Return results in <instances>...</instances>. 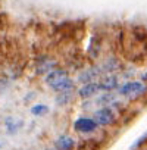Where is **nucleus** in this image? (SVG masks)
I'll list each match as a JSON object with an SVG mask.
<instances>
[{
	"instance_id": "1",
	"label": "nucleus",
	"mask_w": 147,
	"mask_h": 150,
	"mask_svg": "<svg viewBox=\"0 0 147 150\" xmlns=\"http://www.w3.org/2000/svg\"><path fill=\"white\" fill-rule=\"evenodd\" d=\"M43 83L53 94L75 91L78 87L75 83V78L71 75L69 69H66L63 66H57L56 69L49 72L46 77H43Z\"/></svg>"
},
{
	"instance_id": "2",
	"label": "nucleus",
	"mask_w": 147,
	"mask_h": 150,
	"mask_svg": "<svg viewBox=\"0 0 147 150\" xmlns=\"http://www.w3.org/2000/svg\"><path fill=\"white\" fill-rule=\"evenodd\" d=\"M116 94L121 99L127 100H137L147 96V84L140 80H128L122 81L116 90Z\"/></svg>"
},
{
	"instance_id": "3",
	"label": "nucleus",
	"mask_w": 147,
	"mask_h": 150,
	"mask_svg": "<svg viewBox=\"0 0 147 150\" xmlns=\"http://www.w3.org/2000/svg\"><path fill=\"white\" fill-rule=\"evenodd\" d=\"M72 129L80 135L88 137V135H94L99 132V125L96 124V121L91 118V115H81L78 118L74 119L72 122Z\"/></svg>"
},
{
	"instance_id": "4",
	"label": "nucleus",
	"mask_w": 147,
	"mask_h": 150,
	"mask_svg": "<svg viewBox=\"0 0 147 150\" xmlns=\"http://www.w3.org/2000/svg\"><path fill=\"white\" fill-rule=\"evenodd\" d=\"M91 118L96 121L99 128H109V127H112L118 122V113L110 106L96 108L91 112Z\"/></svg>"
},
{
	"instance_id": "5",
	"label": "nucleus",
	"mask_w": 147,
	"mask_h": 150,
	"mask_svg": "<svg viewBox=\"0 0 147 150\" xmlns=\"http://www.w3.org/2000/svg\"><path fill=\"white\" fill-rule=\"evenodd\" d=\"M102 77H103V72L100 69V65L91 63V65L80 69L74 78H75L77 86H83V84H88V83H93V81H99Z\"/></svg>"
},
{
	"instance_id": "6",
	"label": "nucleus",
	"mask_w": 147,
	"mask_h": 150,
	"mask_svg": "<svg viewBox=\"0 0 147 150\" xmlns=\"http://www.w3.org/2000/svg\"><path fill=\"white\" fill-rule=\"evenodd\" d=\"M57 66H60L59 60H56L47 54H41V56H37L34 60V74L37 77H46L49 72H52Z\"/></svg>"
},
{
	"instance_id": "7",
	"label": "nucleus",
	"mask_w": 147,
	"mask_h": 150,
	"mask_svg": "<svg viewBox=\"0 0 147 150\" xmlns=\"http://www.w3.org/2000/svg\"><path fill=\"white\" fill-rule=\"evenodd\" d=\"M100 65V69L103 72V75H109V74H116L119 75L121 71L124 69L122 60H119L116 56H106L103 60L97 62Z\"/></svg>"
},
{
	"instance_id": "8",
	"label": "nucleus",
	"mask_w": 147,
	"mask_h": 150,
	"mask_svg": "<svg viewBox=\"0 0 147 150\" xmlns=\"http://www.w3.org/2000/svg\"><path fill=\"white\" fill-rule=\"evenodd\" d=\"M100 91V87H99V81H93V83H88V84H83V86H78L77 87V97L81 99V100H87V99H93L96 97Z\"/></svg>"
},
{
	"instance_id": "9",
	"label": "nucleus",
	"mask_w": 147,
	"mask_h": 150,
	"mask_svg": "<svg viewBox=\"0 0 147 150\" xmlns=\"http://www.w3.org/2000/svg\"><path fill=\"white\" fill-rule=\"evenodd\" d=\"M77 146H78V143H77L75 137H72L71 134H60L53 141L54 150H75Z\"/></svg>"
},
{
	"instance_id": "10",
	"label": "nucleus",
	"mask_w": 147,
	"mask_h": 150,
	"mask_svg": "<svg viewBox=\"0 0 147 150\" xmlns=\"http://www.w3.org/2000/svg\"><path fill=\"white\" fill-rule=\"evenodd\" d=\"M121 78L116 74H109V75H103L99 80V87L100 91H116L119 84H121Z\"/></svg>"
},
{
	"instance_id": "11",
	"label": "nucleus",
	"mask_w": 147,
	"mask_h": 150,
	"mask_svg": "<svg viewBox=\"0 0 147 150\" xmlns=\"http://www.w3.org/2000/svg\"><path fill=\"white\" fill-rule=\"evenodd\" d=\"M5 129L9 135H16L24 127H25V121L22 118H15V116H8L5 121Z\"/></svg>"
},
{
	"instance_id": "12",
	"label": "nucleus",
	"mask_w": 147,
	"mask_h": 150,
	"mask_svg": "<svg viewBox=\"0 0 147 150\" xmlns=\"http://www.w3.org/2000/svg\"><path fill=\"white\" fill-rule=\"evenodd\" d=\"M118 97L119 96L116 94V91H102L96 97H93V102L96 108H103V106H110Z\"/></svg>"
},
{
	"instance_id": "13",
	"label": "nucleus",
	"mask_w": 147,
	"mask_h": 150,
	"mask_svg": "<svg viewBox=\"0 0 147 150\" xmlns=\"http://www.w3.org/2000/svg\"><path fill=\"white\" fill-rule=\"evenodd\" d=\"M77 91V90H75ZM75 91H66V93H59V94H54V99H53V103L56 108H66L69 105L74 103V100L77 99V94Z\"/></svg>"
},
{
	"instance_id": "14",
	"label": "nucleus",
	"mask_w": 147,
	"mask_h": 150,
	"mask_svg": "<svg viewBox=\"0 0 147 150\" xmlns=\"http://www.w3.org/2000/svg\"><path fill=\"white\" fill-rule=\"evenodd\" d=\"M50 106L46 105V103H34L31 105L30 108V113L35 118H43V116H47L50 113Z\"/></svg>"
},
{
	"instance_id": "15",
	"label": "nucleus",
	"mask_w": 147,
	"mask_h": 150,
	"mask_svg": "<svg viewBox=\"0 0 147 150\" xmlns=\"http://www.w3.org/2000/svg\"><path fill=\"white\" fill-rule=\"evenodd\" d=\"M81 110H84V112H93L94 109H96V106H94V102H93V99H87V100H81Z\"/></svg>"
},
{
	"instance_id": "16",
	"label": "nucleus",
	"mask_w": 147,
	"mask_h": 150,
	"mask_svg": "<svg viewBox=\"0 0 147 150\" xmlns=\"http://www.w3.org/2000/svg\"><path fill=\"white\" fill-rule=\"evenodd\" d=\"M34 94H35L34 91H33V93H28V94H27L28 97H24V102H25V103H30L33 99H35V97H34Z\"/></svg>"
},
{
	"instance_id": "17",
	"label": "nucleus",
	"mask_w": 147,
	"mask_h": 150,
	"mask_svg": "<svg viewBox=\"0 0 147 150\" xmlns=\"http://www.w3.org/2000/svg\"><path fill=\"white\" fill-rule=\"evenodd\" d=\"M140 81H143V83H146V84H147V71L140 72Z\"/></svg>"
}]
</instances>
